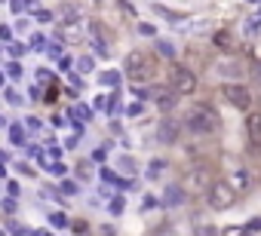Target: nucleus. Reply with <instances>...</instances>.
<instances>
[{
    "mask_svg": "<svg viewBox=\"0 0 261 236\" xmlns=\"http://www.w3.org/2000/svg\"><path fill=\"white\" fill-rule=\"evenodd\" d=\"M246 138H249V147H261V113H249L246 120Z\"/></svg>",
    "mask_w": 261,
    "mask_h": 236,
    "instance_id": "obj_6",
    "label": "nucleus"
},
{
    "mask_svg": "<svg viewBox=\"0 0 261 236\" xmlns=\"http://www.w3.org/2000/svg\"><path fill=\"white\" fill-rule=\"evenodd\" d=\"M215 43H218L221 49H228V46H231V34H218V37H215Z\"/></svg>",
    "mask_w": 261,
    "mask_h": 236,
    "instance_id": "obj_11",
    "label": "nucleus"
},
{
    "mask_svg": "<svg viewBox=\"0 0 261 236\" xmlns=\"http://www.w3.org/2000/svg\"><path fill=\"white\" fill-rule=\"evenodd\" d=\"M0 126H4V120H0Z\"/></svg>",
    "mask_w": 261,
    "mask_h": 236,
    "instance_id": "obj_17",
    "label": "nucleus"
},
{
    "mask_svg": "<svg viewBox=\"0 0 261 236\" xmlns=\"http://www.w3.org/2000/svg\"><path fill=\"white\" fill-rule=\"evenodd\" d=\"M117 80H120V77H117V74H114V71H108V74H105V77H101V83H108V86H114V83H117Z\"/></svg>",
    "mask_w": 261,
    "mask_h": 236,
    "instance_id": "obj_12",
    "label": "nucleus"
},
{
    "mask_svg": "<svg viewBox=\"0 0 261 236\" xmlns=\"http://www.w3.org/2000/svg\"><path fill=\"white\" fill-rule=\"evenodd\" d=\"M237 203V190H234V184H228V181H212L209 184V206L212 209H231Z\"/></svg>",
    "mask_w": 261,
    "mask_h": 236,
    "instance_id": "obj_4",
    "label": "nucleus"
},
{
    "mask_svg": "<svg viewBox=\"0 0 261 236\" xmlns=\"http://www.w3.org/2000/svg\"><path fill=\"white\" fill-rule=\"evenodd\" d=\"M169 89H172L175 95H191V92L197 89L194 71H188L184 65H172V71H169Z\"/></svg>",
    "mask_w": 261,
    "mask_h": 236,
    "instance_id": "obj_3",
    "label": "nucleus"
},
{
    "mask_svg": "<svg viewBox=\"0 0 261 236\" xmlns=\"http://www.w3.org/2000/svg\"><path fill=\"white\" fill-rule=\"evenodd\" d=\"M221 95H225V101L234 104L237 110H249V107H252V92H249V86L225 83V86H221Z\"/></svg>",
    "mask_w": 261,
    "mask_h": 236,
    "instance_id": "obj_5",
    "label": "nucleus"
},
{
    "mask_svg": "<svg viewBox=\"0 0 261 236\" xmlns=\"http://www.w3.org/2000/svg\"><path fill=\"white\" fill-rule=\"evenodd\" d=\"M181 200H184V190L181 187H169L166 190V203L169 206H181Z\"/></svg>",
    "mask_w": 261,
    "mask_h": 236,
    "instance_id": "obj_9",
    "label": "nucleus"
},
{
    "mask_svg": "<svg viewBox=\"0 0 261 236\" xmlns=\"http://www.w3.org/2000/svg\"><path fill=\"white\" fill-rule=\"evenodd\" d=\"M53 224L56 227H65V215H53Z\"/></svg>",
    "mask_w": 261,
    "mask_h": 236,
    "instance_id": "obj_15",
    "label": "nucleus"
},
{
    "mask_svg": "<svg viewBox=\"0 0 261 236\" xmlns=\"http://www.w3.org/2000/svg\"><path fill=\"white\" fill-rule=\"evenodd\" d=\"M154 74H157V58H154V55H147V52H141V49H135V52L126 55V77H129V80L147 83Z\"/></svg>",
    "mask_w": 261,
    "mask_h": 236,
    "instance_id": "obj_2",
    "label": "nucleus"
},
{
    "mask_svg": "<svg viewBox=\"0 0 261 236\" xmlns=\"http://www.w3.org/2000/svg\"><path fill=\"white\" fill-rule=\"evenodd\" d=\"M221 126V116H218V110L212 107V104H194L191 110H188V116H184V129L188 132H194V135H212L215 129Z\"/></svg>",
    "mask_w": 261,
    "mask_h": 236,
    "instance_id": "obj_1",
    "label": "nucleus"
},
{
    "mask_svg": "<svg viewBox=\"0 0 261 236\" xmlns=\"http://www.w3.org/2000/svg\"><path fill=\"white\" fill-rule=\"evenodd\" d=\"M221 236H249V227H240V224H231V227H225V233Z\"/></svg>",
    "mask_w": 261,
    "mask_h": 236,
    "instance_id": "obj_10",
    "label": "nucleus"
},
{
    "mask_svg": "<svg viewBox=\"0 0 261 236\" xmlns=\"http://www.w3.org/2000/svg\"><path fill=\"white\" fill-rule=\"evenodd\" d=\"M0 37H4V40H10V28H7V25H0Z\"/></svg>",
    "mask_w": 261,
    "mask_h": 236,
    "instance_id": "obj_16",
    "label": "nucleus"
},
{
    "mask_svg": "<svg viewBox=\"0 0 261 236\" xmlns=\"http://www.w3.org/2000/svg\"><path fill=\"white\" fill-rule=\"evenodd\" d=\"M157 135H160V141L172 144V141L178 138V123H175V120H166V123L160 126V132H157Z\"/></svg>",
    "mask_w": 261,
    "mask_h": 236,
    "instance_id": "obj_7",
    "label": "nucleus"
},
{
    "mask_svg": "<svg viewBox=\"0 0 261 236\" xmlns=\"http://www.w3.org/2000/svg\"><path fill=\"white\" fill-rule=\"evenodd\" d=\"M175 98H178L175 92H166V95H160V98H157V107H160L163 113H169V110L175 107Z\"/></svg>",
    "mask_w": 261,
    "mask_h": 236,
    "instance_id": "obj_8",
    "label": "nucleus"
},
{
    "mask_svg": "<svg viewBox=\"0 0 261 236\" xmlns=\"http://www.w3.org/2000/svg\"><path fill=\"white\" fill-rule=\"evenodd\" d=\"M160 52H163V55H169V58H172V46H169V43H160Z\"/></svg>",
    "mask_w": 261,
    "mask_h": 236,
    "instance_id": "obj_14",
    "label": "nucleus"
},
{
    "mask_svg": "<svg viewBox=\"0 0 261 236\" xmlns=\"http://www.w3.org/2000/svg\"><path fill=\"white\" fill-rule=\"evenodd\" d=\"M197 236H215V230L212 227H197Z\"/></svg>",
    "mask_w": 261,
    "mask_h": 236,
    "instance_id": "obj_13",
    "label": "nucleus"
}]
</instances>
